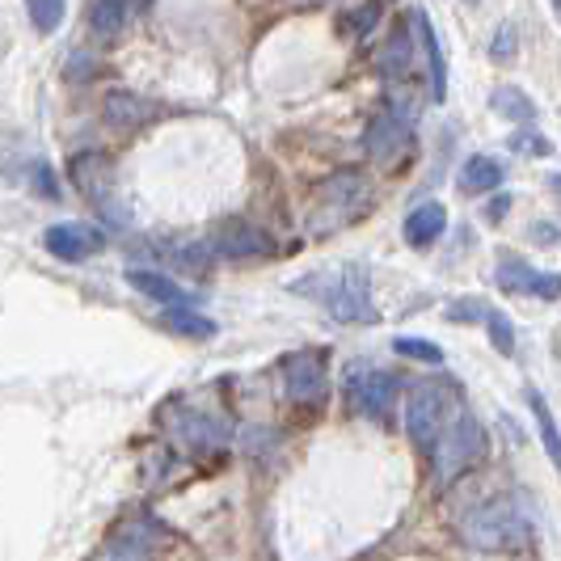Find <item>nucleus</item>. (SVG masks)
<instances>
[{
    "label": "nucleus",
    "instance_id": "nucleus-31",
    "mask_svg": "<svg viewBox=\"0 0 561 561\" xmlns=\"http://www.w3.org/2000/svg\"><path fill=\"white\" fill-rule=\"evenodd\" d=\"M30 173H34V178H30V186H34L38 195H43V198H59V182H56V173H51V165H43V161H38V165L30 169Z\"/></svg>",
    "mask_w": 561,
    "mask_h": 561
},
{
    "label": "nucleus",
    "instance_id": "nucleus-34",
    "mask_svg": "<svg viewBox=\"0 0 561 561\" xmlns=\"http://www.w3.org/2000/svg\"><path fill=\"white\" fill-rule=\"evenodd\" d=\"M287 4H300V9H312V4H325V0H287Z\"/></svg>",
    "mask_w": 561,
    "mask_h": 561
},
{
    "label": "nucleus",
    "instance_id": "nucleus-17",
    "mask_svg": "<svg viewBox=\"0 0 561 561\" xmlns=\"http://www.w3.org/2000/svg\"><path fill=\"white\" fill-rule=\"evenodd\" d=\"M131 18V0H89V30L98 38H118Z\"/></svg>",
    "mask_w": 561,
    "mask_h": 561
},
{
    "label": "nucleus",
    "instance_id": "nucleus-7",
    "mask_svg": "<svg viewBox=\"0 0 561 561\" xmlns=\"http://www.w3.org/2000/svg\"><path fill=\"white\" fill-rule=\"evenodd\" d=\"M346 397H351V410H355V414L385 422L389 414H393L397 376L393 371H380V367H351Z\"/></svg>",
    "mask_w": 561,
    "mask_h": 561
},
{
    "label": "nucleus",
    "instance_id": "nucleus-19",
    "mask_svg": "<svg viewBox=\"0 0 561 561\" xmlns=\"http://www.w3.org/2000/svg\"><path fill=\"white\" fill-rule=\"evenodd\" d=\"M380 18H385V4H380V0L351 4V9L337 13V34H342V38H367L371 30L380 26Z\"/></svg>",
    "mask_w": 561,
    "mask_h": 561
},
{
    "label": "nucleus",
    "instance_id": "nucleus-28",
    "mask_svg": "<svg viewBox=\"0 0 561 561\" xmlns=\"http://www.w3.org/2000/svg\"><path fill=\"white\" fill-rule=\"evenodd\" d=\"M511 152H519V157H549L553 144L545 140L540 131H515L511 136Z\"/></svg>",
    "mask_w": 561,
    "mask_h": 561
},
{
    "label": "nucleus",
    "instance_id": "nucleus-13",
    "mask_svg": "<svg viewBox=\"0 0 561 561\" xmlns=\"http://www.w3.org/2000/svg\"><path fill=\"white\" fill-rule=\"evenodd\" d=\"M444 228H448V207L444 203H419L410 216H405V241L414 245V250H431L439 237H444Z\"/></svg>",
    "mask_w": 561,
    "mask_h": 561
},
{
    "label": "nucleus",
    "instance_id": "nucleus-35",
    "mask_svg": "<svg viewBox=\"0 0 561 561\" xmlns=\"http://www.w3.org/2000/svg\"><path fill=\"white\" fill-rule=\"evenodd\" d=\"M553 191L561 195V173H553Z\"/></svg>",
    "mask_w": 561,
    "mask_h": 561
},
{
    "label": "nucleus",
    "instance_id": "nucleus-5",
    "mask_svg": "<svg viewBox=\"0 0 561 561\" xmlns=\"http://www.w3.org/2000/svg\"><path fill=\"white\" fill-rule=\"evenodd\" d=\"M283 389L291 397V405L300 410H317L325 397H330V367L321 351H291L279 359Z\"/></svg>",
    "mask_w": 561,
    "mask_h": 561
},
{
    "label": "nucleus",
    "instance_id": "nucleus-25",
    "mask_svg": "<svg viewBox=\"0 0 561 561\" xmlns=\"http://www.w3.org/2000/svg\"><path fill=\"white\" fill-rule=\"evenodd\" d=\"M64 0H26V13H30V26L38 34H56L64 26Z\"/></svg>",
    "mask_w": 561,
    "mask_h": 561
},
{
    "label": "nucleus",
    "instance_id": "nucleus-9",
    "mask_svg": "<svg viewBox=\"0 0 561 561\" xmlns=\"http://www.w3.org/2000/svg\"><path fill=\"white\" fill-rule=\"evenodd\" d=\"M102 241H106L102 228L77 225V220H64V225H51L43 232V245L59 262H84V257H93V253L102 250Z\"/></svg>",
    "mask_w": 561,
    "mask_h": 561
},
{
    "label": "nucleus",
    "instance_id": "nucleus-29",
    "mask_svg": "<svg viewBox=\"0 0 561 561\" xmlns=\"http://www.w3.org/2000/svg\"><path fill=\"white\" fill-rule=\"evenodd\" d=\"M490 317V305H481V300H451L448 305V321L456 325H465V321H485Z\"/></svg>",
    "mask_w": 561,
    "mask_h": 561
},
{
    "label": "nucleus",
    "instance_id": "nucleus-8",
    "mask_svg": "<svg viewBox=\"0 0 561 561\" xmlns=\"http://www.w3.org/2000/svg\"><path fill=\"white\" fill-rule=\"evenodd\" d=\"M364 198H367L364 178H359L355 169H342V173H334V178H325V182H321V191H317V207H312V225H317L325 211L334 216V220H330V228L351 225V220L359 216Z\"/></svg>",
    "mask_w": 561,
    "mask_h": 561
},
{
    "label": "nucleus",
    "instance_id": "nucleus-10",
    "mask_svg": "<svg viewBox=\"0 0 561 561\" xmlns=\"http://www.w3.org/2000/svg\"><path fill=\"white\" fill-rule=\"evenodd\" d=\"M499 287L503 291H519V296H536V300H558L561 275H553V271H533L524 257H503L499 262Z\"/></svg>",
    "mask_w": 561,
    "mask_h": 561
},
{
    "label": "nucleus",
    "instance_id": "nucleus-18",
    "mask_svg": "<svg viewBox=\"0 0 561 561\" xmlns=\"http://www.w3.org/2000/svg\"><path fill=\"white\" fill-rule=\"evenodd\" d=\"M414 26L422 30V43H426V56H431V93H435V102H444L448 98V59L439 47V34L426 22V13H414Z\"/></svg>",
    "mask_w": 561,
    "mask_h": 561
},
{
    "label": "nucleus",
    "instance_id": "nucleus-32",
    "mask_svg": "<svg viewBox=\"0 0 561 561\" xmlns=\"http://www.w3.org/2000/svg\"><path fill=\"white\" fill-rule=\"evenodd\" d=\"M506 207H511V195H499L490 207H485V220H490V225H499V220L506 216Z\"/></svg>",
    "mask_w": 561,
    "mask_h": 561
},
{
    "label": "nucleus",
    "instance_id": "nucleus-26",
    "mask_svg": "<svg viewBox=\"0 0 561 561\" xmlns=\"http://www.w3.org/2000/svg\"><path fill=\"white\" fill-rule=\"evenodd\" d=\"M485 330H490V342H494V351H499V355H515V325H511V317H506V312L490 309Z\"/></svg>",
    "mask_w": 561,
    "mask_h": 561
},
{
    "label": "nucleus",
    "instance_id": "nucleus-20",
    "mask_svg": "<svg viewBox=\"0 0 561 561\" xmlns=\"http://www.w3.org/2000/svg\"><path fill=\"white\" fill-rule=\"evenodd\" d=\"M490 111L511 118V123H533L536 118V102L524 93V89H515V84H499L494 93H490Z\"/></svg>",
    "mask_w": 561,
    "mask_h": 561
},
{
    "label": "nucleus",
    "instance_id": "nucleus-15",
    "mask_svg": "<svg viewBox=\"0 0 561 561\" xmlns=\"http://www.w3.org/2000/svg\"><path fill=\"white\" fill-rule=\"evenodd\" d=\"M506 178L503 161H494V157H469L465 165H460V178H456V186H460V195H485V191H499Z\"/></svg>",
    "mask_w": 561,
    "mask_h": 561
},
{
    "label": "nucleus",
    "instance_id": "nucleus-24",
    "mask_svg": "<svg viewBox=\"0 0 561 561\" xmlns=\"http://www.w3.org/2000/svg\"><path fill=\"white\" fill-rule=\"evenodd\" d=\"M182 435H186L195 448H220V444H225V426H216L207 414H186V419H182Z\"/></svg>",
    "mask_w": 561,
    "mask_h": 561
},
{
    "label": "nucleus",
    "instance_id": "nucleus-22",
    "mask_svg": "<svg viewBox=\"0 0 561 561\" xmlns=\"http://www.w3.org/2000/svg\"><path fill=\"white\" fill-rule=\"evenodd\" d=\"M528 405H533V414H536V431H540V444H545L549 460L558 465V473H561V431H558V419H553L549 401L536 393V389H528Z\"/></svg>",
    "mask_w": 561,
    "mask_h": 561
},
{
    "label": "nucleus",
    "instance_id": "nucleus-16",
    "mask_svg": "<svg viewBox=\"0 0 561 561\" xmlns=\"http://www.w3.org/2000/svg\"><path fill=\"white\" fill-rule=\"evenodd\" d=\"M152 114H157V106H152V102H144L140 93L118 89V93L106 98V123L118 127V131H136V127H144Z\"/></svg>",
    "mask_w": 561,
    "mask_h": 561
},
{
    "label": "nucleus",
    "instance_id": "nucleus-4",
    "mask_svg": "<svg viewBox=\"0 0 561 561\" xmlns=\"http://www.w3.org/2000/svg\"><path fill=\"white\" fill-rule=\"evenodd\" d=\"M456 405H460L456 385H435V380L414 385V393L405 401V431H410V439H414L422 451H431Z\"/></svg>",
    "mask_w": 561,
    "mask_h": 561
},
{
    "label": "nucleus",
    "instance_id": "nucleus-21",
    "mask_svg": "<svg viewBox=\"0 0 561 561\" xmlns=\"http://www.w3.org/2000/svg\"><path fill=\"white\" fill-rule=\"evenodd\" d=\"M161 325H165L169 334L178 337H216V321L211 317H203L195 309H165L161 312Z\"/></svg>",
    "mask_w": 561,
    "mask_h": 561
},
{
    "label": "nucleus",
    "instance_id": "nucleus-14",
    "mask_svg": "<svg viewBox=\"0 0 561 561\" xmlns=\"http://www.w3.org/2000/svg\"><path fill=\"white\" fill-rule=\"evenodd\" d=\"M127 283L140 291V296H148V300H161L165 309H191V291L186 287H178V283L169 279V275H161V271H127Z\"/></svg>",
    "mask_w": 561,
    "mask_h": 561
},
{
    "label": "nucleus",
    "instance_id": "nucleus-23",
    "mask_svg": "<svg viewBox=\"0 0 561 561\" xmlns=\"http://www.w3.org/2000/svg\"><path fill=\"white\" fill-rule=\"evenodd\" d=\"M410 56H414V38H410V30L405 26H397L393 38H389V47L376 56V64H380L385 77H401V72L410 68Z\"/></svg>",
    "mask_w": 561,
    "mask_h": 561
},
{
    "label": "nucleus",
    "instance_id": "nucleus-36",
    "mask_svg": "<svg viewBox=\"0 0 561 561\" xmlns=\"http://www.w3.org/2000/svg\"><path fill=\"white\" fill-rule=\"evenodd\" d=\"M553 9H558V18H561V0H553Z\"/></svg>",
    "mask_w": 561,
    "mask_h": 561
},
{
    "label": "nucleus",
    "instance_id": "nucleus-1",
    "mask_svg": "<svg viewBox=\"0 0 561 561\" xmlns=\"http://www.w3.org/2000/svg\"><path fill=\"white\" fill-rule=\"evenodd\" d=\"M460 536L473 549H519L533 540V519L515 499H490L460 519Z\"/></svg>",
    "mask_w": 561,
    "mask_h": 561
},
{
    "label": "nucleus",
    "instance_id": "nucleus-33",
    "mask_svg": "<svg viewBox=\"0 0 561 561\" xmlns=\"http://www.w3.org/2000/svg\"><path fill=\"white\" fill-rule=\"evenodd\" d=\"M533 237H540V241H558V228H553V225H536Z\"/></svg>",
    "mask_w": 561,
    "mask_h": 561
},
{
    "label": "nucleus",
    "instance_id": "nucleus-12",
    "mask_svg": "<svg viewBox=\"0 0 561 561\" xmlns=\"http://www.w3.org/2000/svg\"><path fill=\"white\" fill-rule=\"evenodd\" d=\"M405 144H410V131L401 127V118H397V114H376V118H371V127H367V136H364L367 157H371V161H380V165L397 161V157L405 152Z\"/></svg>",
    "mask_w": 561,
    "mask_h": 561
},
{
    "label": "nucleus",
    "instance_id": "nucleus-2",
    "mask_svg": "<svg viewBox=\"0 0 561 561\" xmlns=\"http://www.w3.org/2000/svg\"><path fill=\"white\" fill-rule=\"evenodd\" d=\"M485 456V431L481 422L473 419V410L456 405L451 419L444 422L435 448H431V460H435V481L439 485H451L456 478H465L473 465Z\"/></svg>",
    "mask_w": 561,
    "mask_h": 561
},
{
    "label": "nucleus",
    "instance_id": "nucleus-30",
    "mask_svg": "<svg viewBox=\"0 0 561 561\" xmlns=\"http://www.w3.org/2000/svg\"><path fill=\"white\" fill-rule=\"evenodd\" d=\"M490 59H494V64H511V59H515V26H499V30H494Z\"/></svg>",
    "mask_w": 561,
    "mask_h": 561
},
{
    "label": "nucleus",
    "instance_id": "nucleus-3",
    "mask_svg": "<svg viewBox=\"0 0 561 561\" xmlns=\"http://www.w3.org/2000/svg\"><path fill=\"white\" fill-rule=\"evenodd\" d=\"M312 296H321V305H325L330 317L342 321V325H371V321H376L371 279H367L364 262H346V266H342L337 275H330L325 287L312 291Z\"/></svg>",
    "mask_w": 561,
    "mask_h": 561
},
{
    "label": "nucleus",
    "instance_id": "nucleus-11",
    "mask_svg": "<svg viewBox=\"0 0 561 561\" xmlns=\"http://www.w3.org/2000/svg\"><path fill=\"white\" fill-rule=\"evenodd\" d=\"M211 250L220 253V257H232V262H250V257H266L271 253V232H262L257 225L250 220H225L220 232H216V241H211Z\"/></svg>",
    "mask_w": 561,
    "mask_h": 561
},
{
    "label": "nucleus",
    "instance_id": "nucleus-27",
    "mask_svg": "<svg viewBox=\"0 0 561 561\" xmlns=\"http://www.w3.org/2000/svg\"><path fill=\"white\" fill-rule=\"evenodd\" d=\"M393 351H397V355L419 359V364H444V351H439L435 342H426V337H397Z\"/></svg>",
    "mask_w": 561,
    "mask_h": 561
},
{
    "label": "nucleus",
    "instance_id": "nucleus-6",
    "mask_svg": "<svg viewBox=\"0 0 561 561\" xmlns=\"http://www.w3.org/2000/svg\"><path fill=\"white\" fill-rule=\"evenodd\" d=\"M161 540H165V533L152 515H127L114 524V533L102 540L93 561H148Z\"/></svg>",
    "mask_w": 561,
    "mask_h": 561
}]
</instances>
